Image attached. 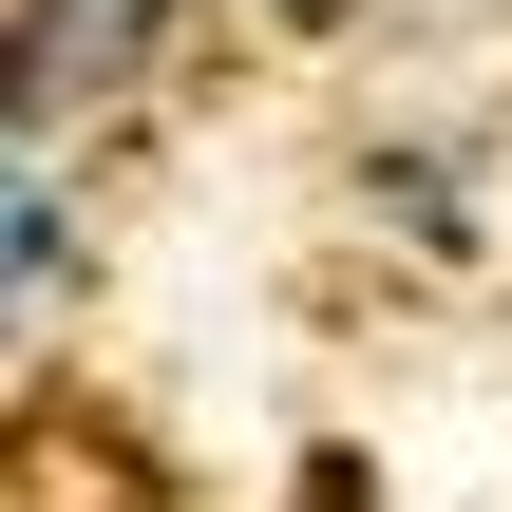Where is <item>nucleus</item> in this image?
<instances>
[{"label": "nucleus", "mask_w": 512, "mask_h": 512, "mask_svg": "<svg viewBox=\"0 0 512 512\" xmlns=\"http://www.w3.org/2000/svg\"><path fill=\"white\" fill-rule=\"evenodd\" d=\"M190 38H209V0H19V19H0V133H19V152L133 133V114L190 76Z\"/></svg>", "instance_id": "1"}, {"label": "nucleus", "mask_w": 512, "mask_h": 512, "mask_svg": "<svg viewBox=\"0 0 512 512\" xmlns=\"http://www.w3.org/2000/svg\"><path fill=\"white\" fill-rule=\"evenodd\" d=\"M342 228H361L380 266H475V247H494V133H475V114H380V133L342 152Z\"/></svg>", "instance_id": "2"}, {"label": "nucleus", "mask_w": 512, "mask_h": 512, "mask_svg": "<svg viewBox=\"0 0 512 512\" xmlns=\"http://www.w3.org/2000/svg\"><path fill=\"white\" fill-rule=\"evenodd\" d=\"M76 304H95V190H76V152H19L0 133V361L57 380Z\"/></svg>", "instance_id": "3"}]
</instances>
